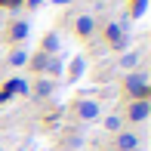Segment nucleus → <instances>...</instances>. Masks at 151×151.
Returning a JSON list of instances; mask_svg holds the SVG:
<instances>
[{
	"instance_id": "nucleus-1",
	"label": "nucleus",
	"mask_w": 151,
	"mask_h": 151,
	"mask_svg": "<svg viewBox=\"0 0 151 151\" xmlns=\"http://www.w3.org/2000/svg\"><path fill=\"white\" fill-rule=\"evenodd\" d=\"M127 90L133 96H139V99H145V96H148V83H145L142 74H129V77H127Z\"/></svg>"
},
{
	"instance_id": "nucleus-2",
	"label": "nucleus",
	"mask_w": 151,
	"mask_h": 151,
	"mask_svg": "<svg viewBox=\"0 0 151 151\" xmlns=\"http://www.w3.org/2000/svg\"><path fill=\"white\" fill-rule=\"evenodd\" d=\"M148 108H151L148 102H145V99H139L133 108H129V117H133V120H145V117H148Z\"/></svg>"
},
{
	"instance_id": "nucleus-3",
	"label": "nucleus",
	"mask_w": 151,
	"mask_h": 151,
	"mask_svg": "<svg viewBox=\"0 0 151 151\" xmlns=\"http://www.w3.org/2000/svg\"><path fill=\"white\" fill-rule=\"evenodd\" d=\"M77 114L83 120H93L96 114H99V105H96V102H80V105H77Z\"/></svg>"
},
{
	"instance_id": "nucleus-4",
	"label": "nucleus",
	"mask_w": 151,
	"mask_h": 151,
	"mask_svg": "<svg viewBox=\"0 0 151 151\" xmlns=\"http://www.w3.org/2000/svg\"><path fill=\"white\" fill-rule=\"evenodd\" d=\"M108 40L114 46H123V34H120V25H108Z\"/></svg>"
},
{
	"instance_id": "nucleus-5",
	"label": "nucleus",
	"mask_w": 151,
	"mask_h": 151,
	"mask_svg": "<svg viewBox=\"0 0 151 151\" xmlns=\"http://www.w3.org/2000/svg\"><path fill=\"white\" fill-rule=\"evenodd\" d=\"M77 34H83V37H86V34H93V19H90V16H80V19H77Z\"/></svg>"
},
{
	"instance_id": "nucleus-6",
	"label": "nucleus",
	"mask_w": 151,
	"mask_h": 151,
	"mask_svg": "<svg viewBox=\"0 0 151 151\" xmlns=\"http://www.w3.org/2000/svg\"><path fill=\"white\" fill-rule=\"evenodd\" d=\"M117 148H120V151H133V148H136V136L123 133L120 139H117Z\"/></svg>"
},
{
	"instance_id": "nucleus-7",
	"label": "nucleus",
	"mask_w": 151,
	"mask_h": 151,
	"mask_svg": "<svg viewBox=\"0 0 151 151\" xmlns=\"http://www.w3.org/2000/svg\"><path fill=\"white\" fill-rule=\"evenodd\" d=\"M12 37H16V40H25V37H28V25H25V22H16V25H12Z\"/></svg>"
},
{
	"instance_id": "nucleus-8",
	"label": "nucleus",
	"mask_w": 151,
	"mask_h": 151,
	"mask_svg": "<svg viewBox=\"0 0 151 151\" xmlns=\"http://www.w3.org/2000/svg\"><path fill=\"white\" fill-rule=\"evenodd\" d=\"M56 46H59V37H56V34H50V37L43 40V50H50V52H52Z\"/></svg>"
},
{
	"instance_id": "nucleus-9",
	"label": "nucleus",
	"mask_w": 151,
	"mask_h": 151,
	"mask_svg": "<svg viewBox=\"0 0 151 151\" xmlns=\"http://www.w3.org/2000/svg\"><path fill=\"white\" fill-rule=\"evenodd\" d=\"M71 74H74V77L83 74V59H74V62H71Z\"/></svg>"
},
{
	"instance_id": "nucleus-10",
	"label": "nucleus",
	"mask_w": 151,
	"mask_h": 151,
	"mask_svg": "<svg viewBox=\"0 0 151 151\" xmlns=\"http://www.w3.org/2000/svg\"><path fill=\"white\" fill-rule=\"evenodd\" d=\"M9 62H12V65H25V62H28V56L19 50V52H12V59H9Z\"/></svg>"
},
{
	"instance_id": "nucleus-11",
	"label": "nucleus",
	"mask_w": 151,
	"mask_h": 151,
	"mask_svg": "<svg viewBox=\"0 0 151 151\" xmlns=\"http://www.w3.org/2000/svg\"><path fill=\"white\" fill-rule=\"evenodd\" d=\"M136 62H139V56H136V52H127V56H123V68H133Z\"/></svg>"
},
{
	"instance_id": "nucleus-12",
	"label": "nucleus",
	"mask_w": 151,
	"mask_h": 151,
	"mask_svg": "<svg viewBox=\"0 0 151 151\" xmlns=\"http://www.w3.org/2000/svg\"><path fill=\"white\" fill-rule=\"evenodd\" d=\"M50 90H52V83H50V80H43V83L37 86V93H40V96H50Z\"/></svg>"
},
{
	"instance_id": "nucleus-13",
	"label": "nucleus",
	"mask_w": 151,
	"mask_h": 151,
	"mask_svg": "<svg viewBox=\"0 0 151 151\" xmlns=\"http://www.w3.org/2000/svg\"><path fill=\"white\" fill-rule=\"evenodd\" d=\"M105 127H108V129H120V117H108Z\"/></svg>"
},
{
	"instance_id": "nucleus-14",
	"label": "nucleus",
	"mask_w": 151,
	"mask_h": 151,
	"mask_svg": "<svg viewBox=\"0 0 151 151\" xmlns=\"http://www.w3.org/2000/svg\"><path fill=\"white\" fill-rule=\"evenodd\" d=\"M0 6H19V0H0Z\"/></svg>"
}]
</instances>
